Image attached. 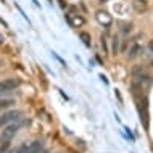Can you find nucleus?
Listing matches in <instances>:
<instances>
[{"instance_id": "1", "label": "nucleus", "mask_w": 153, "mask_h": 153, "mask_svg": "<svg viewBox=\"0 0 153 153\" xmlns=\"http://www.w3.org/2000/svg\"><path fill=\"white\" fill-rule=\"evenodd\" d=\"M21 116H23L21 111H8V113H3L2 116H0V126H7V124H10V123H15Z\"/></svg>"}, {"instance_id": "2", "label": "nucleus", "mask_w": 153, "mask_h": 153, "mask_svg": "<svg viewBox=\"0 0 153 153\" xmlns=\"http://www.w3.org/2000/svg\"><path fill=\"white\" fill-rule=\"evenodd\" d=\"M95 18H97V21L102 24L103 27H108L113 24V18H111V15L108 13V11H103V10H98L97 11V15H95Z\"/></svg>"}, {"instance_id": "3", "label": "nucleus", "mask_w": 153, "mask_h": 153, "mask_svg": "<svg viewBox=\"0 0 153 153\" xmlns=\"http://www.w3.org/2000/svg\"><path fill=\"white\" fill-rule=\"evenodd\" d=\"M21 84V81L16 79V77H10V79H5L0 82V92H10V90L16 89Z\"/></svg>"}, {"instance_id": "4", "label": "nucleus", "mask_w": 153, "mask_h": 153, "mask_svg": "<svg viewBox=\"0 0 153 153\" xmlns=\"http://www.w3.org/2000/svg\"><path fill=\"white\" fill-rule=\"evenodd\" d=\"M19 126L18 124H11V126H7L5 129L2 131V134H0V140H11L15 137V134L18 132Z\"/></svg>"}, {"instance_id": "5", "label": "nucleus", "mask_w": 153, "mask_h": 153, "mask_svg": "<svg viewBox=\"0 0 153 153\" xmlns=\"http://www.w3.org/2000/svg\"><path fill=\"white\" fill-rule=\"evenodd\" d=\"M66 19H68V23L71 27H79L85 23V19L79 15H66Z\"/></svg>"}, {"instance_id": "6", "label": "nucleus", "mask_w": 153, "mask_h": 153, "mask_svg": "<svg viewBox=\"0 0 153 153\" xmlns=\"http://www.w3.org/2000/svg\"><path fill=\"white\" fill-rule=\"evenodd\" d=\"M140 52H142V47H140L139 44H134V45L131 47L129 53H127V56H129V60H134V58H137V56H139Z\"/></svg>"}, {"instance_id": "7", "label": "nucleus", "mask_w": 153, "mask_h": 153, "mask_svg": "<svg viewBox=\"0 0 153 153\" xmlns=\"http://www.w3.org/2000/svg\"><path fill=\"white\" fill-rule=\"evenodd\" d=\"M132 5H134V8L139 11V13H143V11L147 10V0H134Z\"/></svg>"}, {"instance_id": "8", "label": "nucleus", "mask_w": 153, "mask_h": 153, "mask_svg": "<svg viewBox=\"0 0 153 153\" xmlns=\"http://www.w3.org/2000/svg\"><path fill=\"white\" fill-rule=\"evenodd\" d=\"M13 105H15V100H11V98H3V100H0V110H7Z\"/></svg>"}, {"instance_id": "9", "label": "nucleus", "mask_w": 153, "mask_h": 153, "mask_svg": "<svg viewBox=\"0 0 153 153\" xmlns=\"http://www.w3.org/2000/svg\"><path fill=\"white\" fill-rule=\"evenodd\" d=\"M79 37L82 39V42L87 45V47H90V34H89V32H84V31H82V32H79Z\"/></svg>"}, {"instance_id": "10", "label": "nucleus", "mask_w": 153, "mask_h": 153, "mask_svg": "<svg viewBox=\"0 0 153 153\" xmlns=\"http://www.w3.org/2000/svg\"><path fill=\"white\" fill-rule=\"evenodd\" d=\"M118 52H119V39H118V36H114L113 37V55H118Z\"/></svg>"}, {"instance_id": "11", "label": "nucleus", "mask_w": 153, "mask_h": 153, "mask_svg": "<svg viewBox=\"0 0 153 153\" xmlns=\"http://www.w3.org/2000/svg\"><path fill=\"white\" fill-rule=\"evenodd\" d=\"M131 31H132V24H129V23H127V24H124V26H123V29H121L123 34H129Z\"/></svg>"}, {"instance_id": "12", "label": "nucleus", "mask_w": 153, "mask_h": 153, "mask_svg": "<svg viewBox=\"0 0 153 153\" xmlns=\"http://www.w3.org/2000/svg\"><path fill=\"white\" fill-rule=\"evenodd\" d=\"M40 148H42V143H40V142H34V145L29 148V152H39Z\"/></svg>"}, {"instance_id": "13", "label": "nucleus", "mask_w": 153, "mask_h": 153, "mask_svg": "<svg viewBox=\"0 0 153 153\" xmlns=\"http://www.w3.org/2000/svg\"><path fill=\"white\" fill-rule=\"evenodd\" d=\"M100 40H102V48H103V50H105V53H106L108 47H106V39H105V36H102V37H100Z\"/></svg>"}, {"instance_id": "14", "label": "nucleus", "mask_w": 153, "mask_h": 153, "mask_svg": "<svg viewBox=\"0 0 153 153\" xmlns=\"http://www.w3.org/2000/svg\"><path fill=\"white\" fill-rule=\"evenodd\" d=\"M58 2H60V7H61V8H66V3H65V0H58Z\"/></svg>"}, {"instance_id": "15", "label": "nucleus", "mask_w": 153, "mask_h": 153, "mask_svg": "<svg viewBox=\"0 0 153 153\" xmlns=\"http://www.w3.org/2000/svg\"><path fill=\"white\" fill-rule=\"evenodd\" d=\"M148 48H150V50L153 52V40H150V44H148Z\"/></svg>"}, {"instance_id": "16", "label": "nucleus", "mask_w": 153, "mask_h": 153, "mask_svg": "<svg viewBox=\"0 0 153 153\" xmlns=\"http://www.w3.org/2000/svg\"><path fill=\"white\" fill-rule=\"evenodd\" d=\"M3 40H5V39H3V36L0 34V44H3Z\"/></svg>"}, {"instance_id": "17", "label": "nucleus", "mask_w": 153, "mask_h": 153, "mask_svg": "<svg viewBox=\"0 0 153 153\" xmlns=\"http://www.w3.org/2000/svg\"><path fill=\"white\" fill-rule=\"evenodd\" d=\"M2 66H3V61H2V60H0V68H2Z\"/></svg>"}, {"instance_id": "18", "label": "nucleus", "mask_w": 153, "mask_h": 153, "mask_svg": "<svg viewBox=\"0 0 153 153\" xmlns=\"http://www.w3.org/2000/svg\"><path fill=\"white\" fill-rule=\"evenodd\" d=\"M106 2V0H100V3H105Z\"/></svg>"}, {"instance_id": "19", "label": "nucleus", "mask_w": 153, "mask_h": 153, "mask_svg": "<svg viewBox=\"0 0 153 153\" xmlns=\"http://www.w3.org/2000/svg\"><path fill=\"white\" fill-rule=\"evenodd\" d=\"M152 65H153V63H152Z\"/></svg>"}]
</instances>
